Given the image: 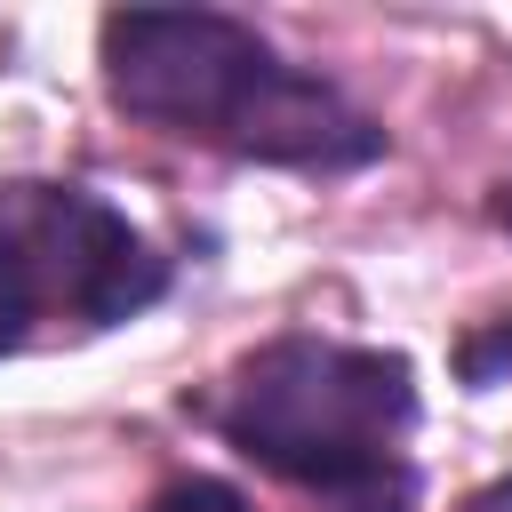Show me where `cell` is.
Returning <instances> with one entry per match:
<instances>
[{
	"mask_svg": "<svg viewBox=\"0 0 512 512\" xmlns=\"http://www.w3.org/2000/svg\"><path fill=\"white\" fill-rule=\"evenodd\" d=\"M208 424L248 464L296 488L360 496L400 472V432L416 424V368L384 344L272 336L232 360L224 392L208 400Z\"/></svg>",
	"mask_w": 512,
	"mask_h": 512,
	"instance_id": "obj_2",
	"label": "cell"
},
{
	"mask_svg": "<svg viewBox=\"0 0 512 512\" xmlns=\"http://www.w3.org/2000/svg\"><path fill=\"white\" fill-rule=\"evenodd\" d=\"M96 56L112 104L168 136L304 176H344L384 152V128L336 80L288 64L224 8H112L96 24Z\"/></svg>",
	"mask_w": 512,
	"mask_h": 512,
	"instance_id": "obj_1",
	"label": "cell"
},
{
	"mask_svg": "<svg viewBox=\"0 0 512 512\" xmlns=\"http://www.w3.org/2000/svg\"><path fill=\"white\" fill-rule=\"evenodd\" d=\"M336 512H408V480L392 472V480H376V488H360V496H336Z\"/></svg>",
	"mask_w": 512,
	"mask_h": 512,
	"instance_id": "obj_6",
	"label": "cell"
},
{
	"mask_svg": "<svg viewBox=\"0 0 512 512\" xmlns=\"http://www.w3.org/2000/svg\"><path fill=\"white\" fill-rule=\"evenodd\" d=\"M168 296V256L80 184H0V352L48 320L120 328Z\"/></svg>",
	"mask_w": 512,
	"mask_h": 512,
	"instance_id": "obj_3",
	"label": "cell"
},
{
	"mask_svg": "<svg viewBox=\"0 0 512 512\" xmlns=\"http://www.w3.org/2000/svg\"><path fill=\"white\" fill-rule=\"evenodd\" d=\"M464 512H512V480H496V488H480Z\"/></svg>",
	"mask_w": 512,
	"mask_h": 512,
	"instance_id": "obj_7",
	"label": "cell"
},
{
	"mask_svg": "<svg viewBox=\"0 0 512 512\" xmlns=\"http://www.w3.org/2000/svg\"><path fill=\"white\" fill-rule=\"evenodd\" d=\"M456 376L464 384H504L512 376V320H488L456 344Z\"/></svg>",
	"mask_w": 512,
	"mask_h": 512,
	"instance_id": "obj_4",
	"label": "cell"
},
{
	"mask_svg": "<svg viewBox=\"0 0 512 512\" xmlns=\"http://www.w3.org/2000/svg\"><path fill=\"white\" fill-rule=\"evenodd\" d=\"M144 512H256L232 480H208V472H184V480H168Z\"/></svg>",
	"mask_w": 512,
	"mask_h": 512,
	"instance_id": "obj_5",
	"label": "cell"
},
{
	"mask_svg": "<svg viewBox=\"0 0 512 512\" xmlns=\"http://www.w3.org/2000/svg\"><path fill=\"white\" fill-rule=\"evenodd\" d=\"M488 216H496V224H504V232H512V176H504V184H496V192H488Z\"/></svg>",
	"mask_w": 512,
	"mask_h": 512,
	"instance_id": "obj_8",
	"label": "cell"
}]
</instances>
